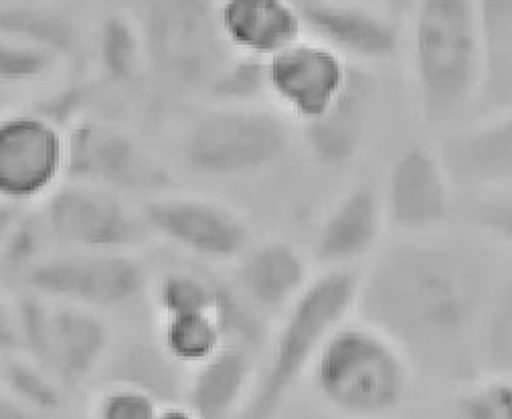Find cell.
I'll use <instances>...</instances> for the list:
<instances>
[{
  "label": "cell",
  "instance_id": "7",
  "mask_svg": "<svg viewBox=\"0 0 512 419\" xmlns=\"http://www.w3.org/2000/svg\"><path fill=\"white\" fill-rule=\"evenodd\" d=\"M23 282L27 290L53 304L79 306L100 314L132 306L150 288L146 266L134 254L98 251L47 256Z\"/></svg>",
  "mask_w": 512,
  "mask_h": 419
},
{
  "label": "cell",
  "instance_id": "4",
  "mask_svg": "<svg viewBox=\"0 0 512 419\" xmlns=\"http://www.w3.org/2000/svg\"><path fill=\"white\" fill-rule=\"evenodd\" d=\"M361 272H316L306 292L272 324L239 419H278L306 381L332 330L357 310Z\"/></svg>",
  "mask_w": 512,
  "mask_h": 419
},
{
  "label": "cell",
  "instance_id": "25",
  "mask_svg": "<svg viewBox=\"0 0 512 419\" xmlns=\"http://www.w3.org/2000/svg\"><path fill=\"white\" fill-rule=\"evenodd\" d=\"M96 61L110 88H132L146 77V51L140 25L128 15L110 13L96 33Z\"/></svg>",
  "mask_w": 512,
  "mask_h": 419
},
{
  "label": "cell",
  "instance_id": "28",
  "mask_svg": "<svg viewBox=\"0 0 512 419\" xmlns=\"http://www.w3.org/2000/svg\"><path fill=\"white\" fill-rule=\"evenodd\" d=\"M51 241L53 239L41 211L27 207L11 229L3 249H0V268L25 280L39 262L51 256L47 254Z\"/></svg>",
  "mask_w": 512,
  "mask_h": 419
},
{
  "label": "cell",
  "instance_id": "3",
  "mask_svg": "<svg viewBox=\"0 0 512 419\" xmlns=\"http://www.w3.org/2000/svg\"><path fill=\"white\" fill-rule=\"evenodd\" d=\"M413 377L411 359L389 334L353 314L332 330L306 381L336 419H391Z\"/></svg>",
  "mask_w": 512,
  "mask_h": 419
},
{
  "label": "cell",
  "instance_id": "9",
  "mask_svg": "<svg viewBox=\"0 0 512 419\" xmlns=\"http://www.w3.org/2000/svg\"><path fill=\"white\" fill-rule=\"evenodd\" d=\"M150 235L201 264H235L253 243L247 219L231 205L199 195H156L140 209Z\"/></svg>",
  "mask_w": 512,
  "mask_h": 419
},
{
  "label": "cell",
  "instance_id": "14",
  "mask_svg": "<svg viewBox=\"0 0 512 419\" xmlns=\"http://www.w3.org/2000/svg\"><path fill=\"white\" fill-rule=\"evenodd\" d=\"M387 231L381 193L355 185L316 223L308 256L318 272H359L357 266L379 254Z\"/></svg>",
  "mask_w": 512,
  "mask_h": 419
},
{
  "label": "cell",
  "instance_id": "5",
  "mask_svg": "<svg viewBox=\"0 0 512 419\" xmlns=\"http://www.w3.org/2000/svg\"><path fill=\"white\" fill-rule=\"evenodd\" d=\"M138 25L146 75L170 100L207 96L235 57L219 31L217 0H146Z\"/></svg>",
  "mask_w": 512,
  "mask_h": 419
},
{
  "label": "cell",
  "instance_id": "26",
  "mask_svg": "<svg viewBox=\"0 0 512 419\" xmlns=\"http://www.w3.org/2000/svg\"><path fill=\"white\" fill-rule=\"evenodd\" d=\"M227 280L197 268H168L150 282L156 318L211 312L223 302Z\"/></svg>",
  "mask_w": 512,
  "mask_h": 419
},
{
  "label": "cell",
  "instance_id": "37",
  "mask_svg": "<svg viewBox=\"0 0 512 419\" xmlns=\"http://www.w3.org/2000/svg\"><path fill=\"white\" fill-rule=\"evenodd\" d=\"M17 355V332L13 304L0 300V357Z\"/></svg>",
  "mask_w": 512,
  "mask_h": 419
},
{
  "label": "cell",
  "instance_id": "32",
  "mask_svg": "<svg viewBox=\"0 0 512 419\" xmlns=\"http://www.w3.org/2000/svg\"><path fill=\"white\" fill-rule=\"evenodd\" d=\"M59 63L51 53L0 37V86H33L47 79Z\"/></svg>",
  "mask_w": 512,
  "mask_h": 419
},
{
  "label": "cell",
  "instance_id": "31",
  "mask_svg": "<svg viewBox=\"0 0 512 419\" xmlns=\"http://www.w3.org/2000/svg\"><path fill=\"white\" fill-rule=\"evenodd\" d=\"M207 98L213 104H270L266 92V61L235 55L215 79Z\"/></svg>",
  "mask_w": 512,
  "mask_h": 419
},
{
  "label": "cell",
  "instance_id": "41",
  "mask_svg": "<svg viewBox=\"0 0 512 419\" xmlns=\"http://www.w3.org/2000/svg\"><path fill=\"white\" fill-rule=\"evenodd\" d=\"M351 3H369V0H351Z\"/></svg>",
  "mask_w": 512,
  "mask_h": 419
},
{
  "label": "cell",
  "instance_id": "33",
  "mask_svg": "<svg viewBox=\"0 0 512 419\" xmlns=\"http://www.w3.org/2000/svg\"><path fill=\"white\" fill-rule=\"evenodd\" d=\"M160 403L128 385L106 383L92 399L88 419H156Z\"/></svg>",
  "mask_w": 512,
  "mask_h": 419
},
{
  "label": "cell",
  "instance_id": "38",
  "mask_svg": "<svg viewBox=\"0 0 512 419\" xmlns=\"http://www.w3.org/2000/svg\"><path fill=\"white\" fill-rule=\"evenodd\" d=\"M27 207H19V205H11V203H0V249H3L11 229L15 227L17 219L21 217V213Z\"/></svg>",
  "mask_w": 512,
  "mask_h": 419
},
{
  "label": "cell",
  "instance_id": "2",
  "mask_svg": "<svg viewBox=\"0 0 512 419\" xmlns=\"http://www.w3.org/2000/svg\"><path fill=\"white\" fill-rule=\"evenodd\" d=\"M415 102L425 124L456 130L470 122L482 77L476 0H413L405 23Z\"/></svg>",
  "mask_w": 512,
  "mask_h": 419
},
{
  "label": "cell",
  "instance_id": "29",
  "mask_svg": "<svg viewBox=\"0 0 512 419\" xmlns=\"http://www.w3.org/2000/svg\"><path fill=\"white\" fill-rule=\"evenodd\" d=\"M13 316L17 332V355L45 369L51 343L53 302L31 290H25L13 302Z\"/></svg>",
  "mask_w": 512,
  "mask_h": 419
},
{
  "label": "cell",
  "instance_id": "20",
  "mask_svg": "<svg viewBox=\"0 0 512 419\" xmlns=\"http://www.w3.org/2000/svg\"><path fill=\"white\" fill-rule=\"evenodd\" d=\"M217 23L227 47L268 61L306 35L292 0H217Z\"/></svg>",
  "mask_w": 512,
  "mask_h": 419
},
{
  "label": "cell",
  "instance_id": "15",
  "mask_svg": "<svg viewBox=\"0 0 512 419\" xmlns=\"http://www.w3.org/2000/svg\"><path fill=\"white\" fill-rule=\"evenodd\" d=\"M308 37L357 67L391 63L403 47L401 25L383 9L351 0H314L300 9Z\"/></svg>",
  "mask_w": 512,
  "mask_h": 419
},
{
  "label": "cell",
  "instance_id": "21",
  "mask_svg": "<svg viewBox=\"0 0 512 419\" xmlns=\"http://www.w3.org/2000/svg\"><path fill=\"white\" fill-rule=\"evenodd\" d=\"M264 349L231 341L187 373L183 403L197 419H239Z\"/></svg>",
  "mask_w": 512,
  "mask_h": 419
},
{
  "label": "cell",
  "instance_id": "17",
  "mask_svg": "<svg viewBox=\"0 0 512 419\" xmlns=\"http://www.w3.org/2000/svg\"><path fill=\"white\" fill-rule=\"evenodd\" d=\"M440 154L456 187L468 191H510L512 110L472 120L448 132Z\"/></svg>",
  "mask_w": 512,
  "mask_h": 419
},
{
  "label": "cell",
  "instance_id": "8",
  "mask_svg": "<svg viewBox=\"0 0 512 419\" xmlns=\"http://www.w3.org/2000/svg\"><path fill=\"white\" fill-rule=\"evenodd\" d=\"M39 211L51 239L69 251L132 254L150 235L122 195L83 183L63 181Z\"/></svg>",
  "mask_w": 512,
  "mask_h": 419
},
{
  "label": "cell",
  "instance_id": "22",
  "mask_svg": "<svg viewBox=\"0 0 512 419\" xmlns=\"http://www.w3.org/2000/svg\"><path fill=\"white\" fill-rule=\"evenodd\" d=\"M482 77L472 120L512 110V0H476Z\"/></svg>",
  "mask_w": 512,
  "mask_h": 419
},
{
  "label": "cell",
  "instance_id": "35",
  "mask_svg": "<svg viewBox=\"0 0 512 419\" xmlns=\"http://www.w3.org/2000/svg\"><path fill=\"white\" fill-rule=\"evenodd\" d=\"M474 221L492 245L512 254V197L484 201L476 209Z\"/></svg>",
  "mask_w": 512,
  "mask_h": 419
},
{
  "label": "cell",
  "instance_id": "24",
  "mask_svg": "<svg viewBox=\"0 0 512 419\" xmlns=\"http://www.w3.org/2000/svg\"><path fill=\"white\" fill-rule=\"evenodd\" d=\"M0 37L37 47L69 63H75L81 53L77 23L65 13L41 5H0Z\"/></svg>",
  "mask_w": 512,
  "mask_h": 419
},
{
  "label": "cell",
  "instance_id": "13",
  "mask_svg": "<svg viewBox=\"0 0 512 419\" xmlns=\"http://www.w3.org/2000/svg\"><path fill=\"white\" fill-rule=\"evenodd\" d=\"M353 67L324 43L304 35L266 61L268 102L298 128L306 126L347 92Z\"/></svg>",
  "mask_w": 512,
  "mask_h": 419
},
{
  "label": "cell",
  "instance_id": "36",
  "mask_svg": "<svg viewBox=\"0 0 512 419\" xmlns=\"http://www.w3.org/2000/svg\"><path fill=\"white\" fill-rule=\"evenodd\" d=\"M0 419H81V417L69 413L67 409H63V411L29 409V407H23L0 393Z\"/></svg>",
  "mask_w": 512,
  "mask_h": 419
},
{
  "label": "cell",
  "instance_id": "6",
  "mask_svg": "<svg viewBox=\"0 0 512 419\" xmlns=\"http://www.w3.org/2000/svg\"><path fill=\"white\" fill-rule=\"evenodd\" d=\"M292 128L270 104H213L197 114L181 138V158L205 179H247L284 160Z\"/></svg>",
  "mask_w": 512,
  "mask_h": 419
},
{
  "label": "cell",
  "instance_id": "12",
  "mask_svg": "<svg viewBox=\"0 0 512 419\" xmlns=\"http://www.w3.org/2000/svg\"><path fill=\"white\" fill-rule=\"evenodd\" d=\"M65 132L33 110L0 114V203L41 205L63 181Z\"/></svg>",
  "mask_w": 512,
  "mask_h": 419
},
{
  "label": "cell",
  "instance_id": "39",
  "mask_svg": "<svg viewBox=\"0 0 512 419\" xmlns=\"http://www.w3.org/2000/svg\"><path fill=\"white\" fill-rule=\"evenodd\" d=\"M156 419H197V415L183 401H179L160 405Z\"/></svg>",
  "mask_w": 512,
  "mask_h": 419
},
{
  "label": "cell",
  "instance_id": "19",
  "mask_svg": "<svg viewBox=\"0 0 512 419\" xmlns=\"http://www.w3.org/2000/svg\"><path fill=\"white\" fill-rule=\"evenodd\" d=\"M375 104V83L365 67H353L347 92L318 120L300 126L308 154L326 169H345L365 150Z\"/></svg>",
  "mask_w": 512,
  "mask_h": 419
},
{
  "label": "cell",
  "instance_id": "16",
  "mask_svg": "<svg viewBox=\"0 0 512 419\" xmlns=\"http://www.w3.org/2000/svg\"><path fill=\"white\" fill-rule=\"evenodd\" d=\"M233 266L235 292L270 326L306 292L316 276L308 251L282 237L253 241Z\"/></svg>",
  "mask_w": 512,
  "mask_h": 419
},
{
  "label": "cell",
  "instance_id": "27",
  "mask_svg": "<svg viewBox=\"0 0 512 419\" xmlns=\"http://www.w3.org/2000/svg\"><path fill=\"white\" fill-rule=\"evenodd\" d=\"M0 393L39 411H63L69 403V393L53 375L21 355L5 357V363L0 365Z\"/></svg>",
  "mask_w": 512,
  "mask_h": 419
},
{
  "label": "cell",
  "instance_id": "40",
  "mask_svg": "<svg viewBox=\"0 0 512 419\" xmlns=\"http://www.w3.org/2000/svg\"><path fill=\"white\" fill-rule=\"evenodd\" d=\"M381 3H383V11L391 19H395L399 25H403L405 19H407L409 9L413 5V0H381Z\"/></svg>",
  "mask_w": 512,
  "mask_h": 419
},
{
  "label": "cell",
  "instance_id": "10",
  "mask_svg": "<svg viewBox=\"0 0 512 419\" xmlns=\"http://www.w3.org/2000/svg\"><path fill=\"white\" fill-rule=\"evenodd\" d=\"M65 144V181L118 195L152 193L168 181L166 171L142 142L112 122L83 118L67 130Z\"/></svg>",
  "mask_w": 512,
  "mask_h": 419
},
{
  "label": "cell",
  "instance_id": "23",
  "mask_svg": "<svg viewBox=\"0 0 512 419\" xmlns=\"http://www.w3.org/2000/svg\"><path fill=\"white\" fill-rule=\"evenodd\" d=\"M106 365L108 383L144 391L160 405L183 401L187 373L160 351L156 341H130L116 353L112 349Z\"/></svg>",
  "mask_w": 512,
  "mask_h": 419
},
{
  "label": "cell",
  "instance_id": "11",
  "mask_svg": "<svg viewBox=\"0 0 512 419\" xmlns=\"http://www.w3.org/2000/svg\"><path fill=\"white\" fill-rule=\"evenodd\" d=\"M454 189L440 150L407 146L393 158L379 191L387 229L397 239L444 233L454 211Z\"/></svg>",
  "mask_w": 512,
  "mask_h": 419
},
{
  "label": "cell",
  "instance_id": "34",
  "mask_svg": "<svg viewBox=\"0 0 512 419\" xmlns=\"http://www.w3.org/2000/svg\"><path fill=\"white\" fill-rule=\"evenodd\" d=\"M96 90H98L96 86H92V83H85V81L69 83L67 88H61L53 96L41 100L31 110L37 112L39 116L47 118L61 132L67 134V130L71 126H75L79 120L90 116L92 104L98 96Z\"/></svg>",
  "mask_w": 512,
  "mask_h": 419
},
{
  "label": "cell",
  "instance_id": "18",
  "mask_svg": "<svg viewBox=\"0 0 512 419\" xmlns=\"http://www.w3.org/2000/svg\"><path fill=\"white\" fill-rule=\"evenodd\" d=\"M114 349V330L100 312L53 304L47 371L69 393L81 391L106 365Z\"/></svg>",
  "mask_w": 512,
  "mask_h": 419
},
{
  "label": "cell",
  "instance_id": "1",
  "mask_svg": "<svg viewBox=\"0 0 512 419\" xmlns=\"http://www.w3.org/2000/svg\"><path fill=\"white\" fill-rule=\"evenodd\" d=\"M504 284L468 243L444 233L397 239L361 274L355 314L389 334L413 367L472 365Z\"/></svg>",
  "mask_w": 512,
  "mask_h": 419
},
{
  "label": "cell",
  "instance_id": "30",
  "mask_svg": "<svg viewBox=\"0 0 512 419\" xmlns=\"http://www.w3.org/2000/svg\"><path fill=\"white\" fill-rule=\"evenodd\" d=\"M450 419H512V373H480L460 393Z\"/></svg>",
  "mask_w": 512,
  "mask_h": 419
}]
</instances>
